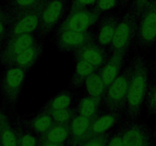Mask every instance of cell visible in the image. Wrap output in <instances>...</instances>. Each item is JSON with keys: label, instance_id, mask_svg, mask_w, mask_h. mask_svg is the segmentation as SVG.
I'll use <instances>...</instances> for the list:
<instances>
[{"label": "cell", "instance_id": "603a6c76", "mask_svg": "<svg viewBox=\"0 0 156 146\" xmlns=\"http://www.w3.org/2000/svg\"><path fill=\"white\" fill-rule=\"evenodd\" d=\"M17 137L18 146H38L39 137L22 123L21 118H16L13 124Z\"/></svg>", "mask_w": 156, "mask_h": 146}, {"label": "cell", "instance_id": "d6986e66", "mask_svg": "<svg viewBox=\"0 0 156 146\" xmlns=\"http://www.w3.org/2000/svg\"><path fill=\"white\" fill-rule=\"evenodd\" d=\"M0 144L2 146H18L14 126L4 109H0Z\"/></svg>", "mask_w": 156, "mask_h": 146}, {"label": "cell", "instance_id": "d6a6232c", "mask_svg": "<svg viewBox=\"0 0 156 146\" xmlns=\"http://www.w3.org/2000/svg\"><path fill=\"white\" fill-rule=\"evenodd\" d=\"M106 146H123L121 126L115 131L113 134L110 135Z\"/></svg>", "mask_w": 156, "mask_h": 146}, {"label": "cell", "instance_id": "30bf717a", "mask_svg": "<svg viewBox=\"0 0 156 146\" xmlns=\"http://www.w3.org/2000/svg\"><path fill=\"white\" fill-rule=\"evenodd\" d=\"M37 42L34 34H21L5 41L0 50V63L6 66L18 55Z\"/></svg>", "mask_w": 156, "mask_h": 146}, {"label": "cell", "instance_id": "9c48e42d", "mask_svg": "<svg viewBox=\"0 0 156 146\" xmlns=\"http://www.w3.org/2000/svg\"><path fill=\"white\" fill-rule=\"evenodd\" d=\"M95 34L90 31H57L55 34V44L60 51L74 52L83 46L95 42Z\"/></svg>", "mask_w": 156, "mask_h": 146}, {"label": "cell", "instance_id": "ffe728a7", "mask_svg": "<svg viewBox=\"0 0 156 146\" xmlns=\"http://www.w3.org/2000/svg\"><path fill=\"white\" fill-rule=\"evenodd\" d=\"M70 138V124L55 123L47 132L39 137L40 142H51L58 144L68 143Z\"/></svg>", "mask_w": 156, "mask_h": 146}, {"label": "cell", "instance_id": "ab89813d", "mask_svg": "<svg viewBox=\"0 0 156 146\" xmlns=\"http://www.w3.org/2000/svg\"><path fill=\"white\" fill-rule=\"evenodd\" d=\"M2 45H3V41H2V40L0 39V50H1V48H2Z\"/></svg>", "mask_w": 156, "mask_h": 146}, {"label": "cell", "instance_id": "7402d4cb", "mask_svg": "<svg viewBox=\"0 0 156 146\" xmlns=\"http://www.w3.org/2000/svg\"><path fill=\"white\" fill-rule=\"evenodd\" d=\"M84 85L88 96L92 97L98 101H103L106 88L100 75V68L96 70L88 76Z\"/></svg>", "mask_w": 156, "mask_h": 146}, {"label": "cell", "instance_id": "6da1fadb", "mask_svg": "<svg viewBox=\"0 0 156 146\" xmlns=\"http://www.w3.org/2000/svg\"><path fill=\"white\" fill-rule=\"evenodd\" d=\"M133 66L127 95L124 120L136 121L140 117L149 84V65L145 58L137 55L130 61Z\"/></svg>", "mask_w": 156, "mask_h": 146}, {"label": "cell", "instance_id": "5bb4252c", "mask_svg": "<svg viewBox=\"0 0 156 146\" xmlns=\"http://www.w3.org/2000/svg\"><path fill=\"white\" fill-rule=\"evenodd\" d=\"M109 51L99 45L96 41L90 43L73 52L75 60H83L99 68H102L106 63L109 59Z\"/></svg>", "mask_w": 156, "mask_h": 146}, {"label": "cell", "instance_id": "7a4b0ae2", "mask_svg": "<svg viewBox=\"0 0 156 146\" xmlns=\"http://www.w3.org/2000/svg\"><path fill=\"white\" fill-rule=\"evenodd\" d=\"M27 71L14 65L5 66L0 77V95L4 108L12 111L16 109Z\"/></svg>", "mask_w": 156, "mask_h": 146}, {"label": "cell", "instance_id": "74e56055", "mask_svg": "<svg viewBox=\"0 0 156 146\" xmlns=\"http://www.w3.org/2000/svg\"><path fill=\"white\" fill-rule=\"evenodd\" d=\"M0 18H7V12L5 8H3L2 7L0 6ZM8 20V18H7Z\"/></svg>", "mask_w": 156, "mask_h": 146}, {"label": "cell", "instance_id": "83f0119b", "mask_svg": "<svg viewBox=\"0 0 156 146\" xmlns=\"http://www.w3.org/2000/svg\"><path fill=\"white\" fill-rule=\"evenodd\" d=\"M145 102L148 115L156 116V82L154 81H149Z\"/></svg>", "mask_w": 156, "mask_h": 146}, {"label": "cell", "instance_id": "3957f363", "mask_svg": "<svg viewBox=\"0 0 156 146\" xmlns=\"http://www.w3.org/2000/svg\"><path fill=\"white\" fill-rule=\"evenodd\" d=\"M132 70L133 66L130 62L106 88L103 102L105 107L109 112H117L124 114L126 107Z\"/></svg>", "mask_w": 156, "mask_h": 146}, {"label": "cell", "instance_id": "e575fe53", "mask_svg": "<svg viewBox=\"0 0 156 146\" xmlns=\"http://www.w3.org/2000/svg\"><path fill=\"white\" fill-rule=\"evenodd\" d=\"M149 69L151 70L153 81H154L156 82V59L153 61L151 66H149Z\"/></svg>", "mask_w": 156, "mask_h": 146}, {"label": "cell", "instance_id": "5b68a950", "mask_svg": "<svg viewBox=\"0 0 156 146\" xmlns=\"http://www.w3.org/2000/svg\"><path fill=\"white\" fill-rule=\"evenodd\" d=\"M46 1L34 8L22 12L8 18V32L4 43L16 36L34 34L37 31L41 20V12Z\"/></svg>", "mask_w": 156, "mask_h": 146}, {"label": "cell", "instance_id": "8fae6325", "mask_svg": "<svg viewBox=\"0 0 156 146\" xmlns=\"http://www.w3.org/2000/svg\"><path fill=\"white\" fill-rule=\"evenodd\" d=\"M100 17V14L92 9H84L76 12L68 13L67 17L61 22L58 28V32L72 31L83 32L88 31Z\"/></svg>", "mask_w": 156, "mask_h": 146}, {"label": "cell", "instance_id": "8992f818", "mask_svg": "<svg viewBox=\"0 0 156 146\" xmlns=\"http://www.w3.org/2000/svg\"><path fill=\"white\" fill-rule=\"evenodd\" d=\"M70 0H47L41 15L37 33L39 38H44L53 31L62 20L67 11Z\"/></svg>", "mask_w": 156, "mask_h": 146}, {"label": "cell", "instance_id": "ac0fdd59", "mask_svg": "<svg viewBox=\"0 0 156 146\" xmlns=\"http://www.w3.org/2000/svg\"><path fill=\"white\" fill-rule=\"evenodd\" d=\"M21 120L28 129H30L38 137L45 133L55 124V122L51 117L50 114L41 110L38 114L31 118L28 120L21 118Z\"/></svg>", "mask_w": 156, "mask_h": 146}, {"label": "cell", "instance_id": "e0dca14e", "mask_svg": "<svg viewBox=\"0 0 156 146\" xmlns=\"http://www.w3.org/2000/svg\"><path fill=\"white\" fill-rule=\"evenodd\" d=\"M93 119L76 115L70 123V138L67 144L78 146L84 141Z\"/></svg>", "mask_w": 156, "mask_h": 146}, {"label": "cell", "instance_id": "f1b7e54d", "mask_svg": "<svg viewBox=\"0 0 156 146\" xmlns=\"http://www.w3.org/2000/svg\"><path fill=\"white\" fill-rule=\"evenodd\" d=\"M118 5L119 0H97L91 9L101 15L103 12L115 8Z\"/></svg>", "mask_w": 156, "mask_h": 146}, {"label": "cell", "instance_id": "60d3db41", "mask_svg": "<svg viewBox=\"0 0 156 146\" xmlns=\"http://www.w3.org/2000/svg\"><path fill=\"white\" fill-rule=\"evenodd\" d=\"M0 146H2V145H1V144H0Z\"/></svg>", "mask_w": 156, "mask_h": 146}, {"label": "cell", "instance_id": "9a60e30c", "mask_svg": "<svg viewBox=\"0 0 156 146\" xmlns=\"http://www.w3.org/2000/svg\"><path fill=\"white\" fill-rule=\"evenodd\" d=\"M128 50L125 48L114 51L111 53L104 65L100 68V75L106 88L109 87L120 73Z\"/></svg>", "mask_w": 156, "mask_h": 146}, {"label": "cell", "instance_id": "4dcf8cb0", "mask_svg": "<svg viewBox=\"0 0 156 146\" xmlns=\"http://www.w3.org/2000/svg\"><path fill=\"white\" fill-rule=\"evenodd\" d=\"M96 2L97 0H71L69 7V13L88 9L90 7L92 8Z\"/></svg>", "mask_w": 156, "mask_h": 146}, {"label": "cell", "instance_id": "ba28073f", "mask_svg": "<svg viewBox=\"0 0 156 146\" xmlns=\"http://www.w3.org/2000/svg\"><path fill=\"white\" fill-rule=\"evenodd\" d=\"M123 146H156L152 130L144 121H126L121 125Z\"/></svg>", "mask_w": 156, "mask_h": 146}, {"label": "cell", "instance_id": "4fadbf2b", "mask_svg": "<svg viewBox=\"0 0 156 146\" xmlns=\"http://www.w3.org/2000/svg\"><path fill=\"white\" fill-rule=\"evenodd\" d=\"M123 117V114L109 111L106 114H98L93 119L84 141L109 132L113 126L124 120Z\"/></svg>", "mask_w": 156, "mask_h": 146}, {"label": "cell", "instance_id": "f546056e", "mask_svg": "<svg viewBox=\"0 0 156 146\" xmlns=\"http://www.w3.org/2000/svg\"><path fill=\"white\" fill-rule=\"evenodd\" d=\"M112 135L111 132H106L100 135L94 137L92 138L86 140L78 146H106L109 137Z\"/></svg>", "mask_w": 156, "mask_h": 146}, {"label": "cell", "instance_id": "cb8c5ba5", "mask_svg": "<svg viewBox=\"0 0 156 146\" xmlns=\"http://www.w3.org/2000/svg\"><path fill=\"white\" fill-rule=\"evenodd\" d=\"M73 100V95L69 91H62L51 98L43 106L41 111L51 112L55 110L70 107Z\"/></svg>", "mask_w": 156, "mask_h": 146}, {"label": "cell", "instance_id": "52a82bcc", "mask_svg": "<svg viewBox=\"0 0 156 146\" xmlns=\"http://www.w3.org/2000/svg\"><path fill=\"white\" fill-rule=\"evenodd\" d=\"M139 17L133 12L127 9L121 18L113 38L109 47V53H112L122 49H129L136 39Z\"/></svg>", "mask_w": 156, "mask_h": 146}, {"label": "cell", "instance_id": "4316f807", "mask_svg": "<svg viewBox=\"0 0 156 146\" xmlns=\"http://www.w3.org/2000/svg\"><path fill=\"white\" fill-rule=\"evenodd\" d=\"M48 113L55 123L57 124H70L73 118L77 115L76 107H67L55 110Z\"/></svg>", "mask_w": 156, "mask_h": 146}, {"label": "cell", "instance_id": "44dd1931", "mask_svg": "<svg viewBox=\"0 0 156 146\" xmlns=\"http://www.w3.org/2000/svg\"><path fill=\"white\" fill-rule=\"evenodd\" d=\"M98 68L85 61L76 59L75 71L70 78L69 87L72 89H76L83 86L88 76Z\"/></svg>", "mask_w": 156, "mask_h": 146}, {"label": "cell", "instance_id": "f35d334b", "mask_svg": "<svg viewBox=\"0 0 156 146\" xmlns=\"http://www.w3.org/2000/svg\"><path fill=\"white\" fill-rule=\"evenodd\" d=\"M151 130H152L153 138H154V142H155V144H156V123H155V124H154V127H153V129H151Z\"/></svg>", "mask_w": 156, "mask_h": 146}, {"label": "cell", "instance_id": "d4e9b609", "mask_svg": "<svg viewBox=\"0 0 156 146\" xmlns=\"http://www.w3.org/2000/svg\"><path fill=\"white\" fill-rule=\"evenodd\" d=\"M46 0H7V18L22 12L31 10L38 6Z\"/></svg>", "mask_w": 156, "mask_h": 146}, {"label": "cell", "instance_id": "d590c367", "mask_svg": "<svg viewBox=\"0 0 156 146\" xmlns=\"http://www.w3.org/2000/svg\"><path fill=\"white\" fill-rule=\"evenodd\" d=\"M38 146H70L67 143L64 144H58V143H51V142H40Z\"/></svg>", "mask_w": 156, "mask_h": 146}, {"label": "cell", "instance_id": "484cf974", "mask_svg": "<svg viewBox=\"0 0 156 146\" xmlns=\"http://www.w3.org/2000/svg\"><path fill=\"white\" fill-rule=\"evenodd\" d=\"M101 101L90 96L82 98L76 107L78 115L88 118H94L99 114V108Z\"/></svg>", "mask_w": 156, "mask_h": 146}, {"label": "cell", "instance_id": "277c9868", "mask_svg": "<svg viewBox=\"0 0 156 146\" xmlns=\"http://www.w3.org/2000/svg\"><path fill=\"white\" fill-rule=\"evenodd\" d=\"M156 45V0H151L139 16L134 46L148 51Z\"/></svg>", "mask_w": 156, "mask_h": 146}, {"label": "cell", "instance_id": "836d02e7", "mask_svg": "<svg viewBox=\"0 0 156 146\" xmlns=\"http://www.w3.org/2000/svg\"><path fill=\"white\" fill-rule=\"evenodd\" d=\"M8 32V20L7 18H0V39L2 41H5Z\"/></svg>", "mask_w": 156, "mask_h": 146}, {"label": "cell", "instance_id": "7c38bea8", "mask_svg": "<svg viewBox=\"0 0 156 146\" xmlns=\"http://www.w3.org/2000/svg\"><path fill=\"white\" fill-rule=\"evenodd\" d=\"M120 20V16L114 13H108L99 18L95 34L96 42L99 45L106 49L109 48Z\"/></svg>", "mask_w": 156, "mask_h": 146}, {"label": "cell", "instance_id": "8d00e7d4", "mask_svg": "<svg viewBox=\"0 0 156 146\" xmlns=\"http://www.w3.org/2000/svg\"><path fill=\"white\" fill-rule=\"evenodd\" d=\"M131 0H119V6L120 8H124L128 5Z\"/></svg>", "mask_w": 156, "mask_h": 146}, {"label": "cell", "instance_id": "1f68e13d", "mask_svg": "<svg viewBox=\"0 0 156 146\" xmlns=\"http://www.w3.org/2000/svg\"><path fill=\"white\" fill-rule=\"evenodd\" d=\"M151 0H133L128 9L133 12L137 17L139 18L143 10Z\"/></svg>", "mask_w": 156, "mask_h": 146}, {"label": "cell", "instance_id": "2e32d148", "mask_svg": "<svg viewBox=\"0 0 156 146\" xmlns=\"http://www.w3.org/2000/svg\"><path fill=\"white\" fill-rule=\"evenodd\" d=\"M42 43L37 41L36 44L26 49L25 51L18 55L16 58L12 59L6 66L9 65H14V66L20 67L24 69L28 70L32 68L34 64L37 62L39 58L41 57L43 53Z\"/></svg>", "mask_w": 156, "mask_h": 146}]
</instances>
